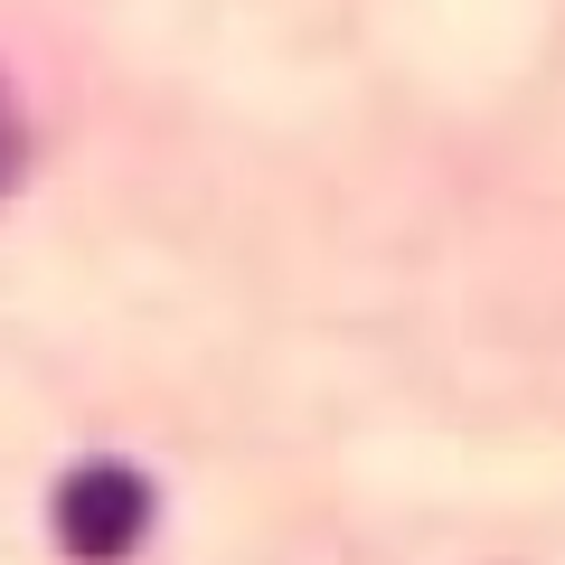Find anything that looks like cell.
I'll return each mask as SVG.
<instances>
[{
    "label": "cell",
    "mask_w": 565,
    "mask_h": 565,
    "mask_svg": "<svg viewBox=\"0 0 565 565\" xmlns=\"http://www.w3.org/2000/svg\"><path fill=\"white\" fill-rule=\"evenodd\" d=\"M20 170H29V122H20V104H10V85H0V199L20 189Z\"/></svg>",
    "instance_id": "cell-2"
},
{
    "label": "cell",
    "mask_w": 565,
    "mask_h": 565,
    "mask_svg": "<svg viewBox=\"0 0 565 565\" xmlns=\"http://www.w3.org/2000/svg\"><path fill=\"white\" fill-rule=\"evenodd\" d=\"M151 527V481L132 462H76L57 481V537L76 565H122Z\"/></svg>",
    "instance_id": "cell-1"
}]
</instances>
